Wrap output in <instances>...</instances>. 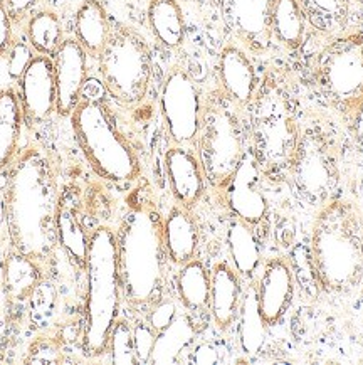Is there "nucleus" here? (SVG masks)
<instances>
[{
    "instance_id": "nucleus-31",
    "label": "nucleus",
    "mask_w": 363,
    "mask_h": 365,
    "mask_svg": "<svg viewBox=\"0 0 363 365\" xmlns=\"http://www.w3.org/2000/svg\"><path fill=\"white\" fill-rule=\"evenodd\" d=\"M27 37L32 51L39 56L54 58L64 41L58 14L53 11L36 12L27 22Z\"/></svg>"
},
{
    "instance_id": "nucleus-8",
    "label": "nucleus",
    "mask_w": 363,
    "mask_h": 365,
    "mask_svg": "<svg viewBox=\"0 0 363 365\" xmlns=\"http://www.w3.org/2000/svg\"><path fill=\"white\" fill-rule=\"evenodd\" d=\"M200 163L212 185H226L244 158V142L236 115L222 103L204 111L199 132Z\"/></svg>"
},
{
    "instance_id": "nucleus-18",
    "label": "nucleus",
    "mask_w": 363,
    "mask_h": 365,
    "mask_svg": "<svg viewBox=\"0 0 363 365\" xmlns=\"http://www.w3.org/2000/svg\"><path fill=\"white\" fill-rule=\"evenodd\" d=\"M108 12L100 0H85L74 16V32L88 54L98 56L111 36Z\"/></svg>"
},
{
    "instance_id": "nucleus-35",
    "label": "nucleus",
    "mask_w": 363,
    "mask_h": 365,
    "mask_svg": "<svg viewBox=\"0 0 363 365\" xmlns=\"http://www.w3.org/2000/svg\"><path fill=\"white\" fill-rule=\"evenodd\" d=\"M32 59H34V54H32V48L29 44H26V42H16V44H12L7 58L9 76L14 79L21 78L26 69L29 68Z\"/></svg>"
},
{
    "instance_id": "nucleus-29",
    "label": "nucleus",
    "mask_w": 363,
    "mask_h": 365,
    "mask_svg": "<svg viewBox=\"0 0 363 365\" xmlns=\"http://www.w3.org/2000/svg\"><path fill=\"white\" fill-rule=\"evenodd\" d=\"M305 19L321 34H335L347 26L348 0H298Z\"/></svg>"
},
{
    "instance_id": "nucleus-34",
    "label": "nucleus",
    "mask_w": 363,
    "mask_h": 365,
    "mask_svg": "<svg viewBox=\"0 0 363 365\" xmlns=\"http://www.w3.org/2000/svg\"><path fill=\"white\" fill-rule=\"evenodd\" d=\"M157 331L152 329L150 324H138L133 329V345L137 354L138 364H148L152 360L153 347H155Z\"/></svg>"
},
{
    "instance_id": "nucleus-25",
    "label": "nucleus",
    "mask_w": 363,
    "mask_h": 365,
    "mask_svg": "<svg viewBox=\"0 0 363 365\" xmlns=\"http://www.w3.org/2000/svg\"><path fill=\"white\" fill-rule=\"evenodd\" d=\"M227 246L236 271L251 276L258 269L261 259L259 242L248 222L234 219L227 227Z\"/></svg>"
},
{
    "instance_id": "nucleus-30",
    "label": "nucleus",
    "mask_w": 363,
    "mask_h": 365,
    "mask_svg": "<svg viewBox=\"0 0 363 365\" xmlns=\"http://www.w3.org/2000/svg\"><path fill=\"white\" fill-rule=\"evenodd\" d=\"M177 288L182 303L190 310H200L211 302V276L206 266L197 259H190L180 269Z\"/></svg>"
},
{
    "instance_id": "nucleus-32",
    "label": "nucleus",
    "mask_w": 363,
    "mask_h": 365,
    "mask_svg": "<svg viewBox=\"0 0 363 365\" xmlns=\"http://www.w3.org/2000/svg\"><path fill=\"white\" fill-rule=\"evenodd\" d=\"M263 142L264 148L271 153L273 157L286 158L288 153H295L296 140L293 135V128L286 113L283 115H269L263 123Z\"/></svg>"
},
{
    "instance_id": "nucleus-41",
    "label": "nucleus",
    "mask_w": 363,
    "mask_h": 365,
    "mask_svg": "<svg viewBox=\"0 0 363 365\" xmlns=\"http://www.w3.org/2000/svg\"><path fill=\"white\" fill-rule=\"evenodd\" d=\"M353 132H355V137L363 143V103L358 106L355 111V121H353Z\"/></svg>"
},
{
    "instance_id": "nucleus-23",
    "label": "nucleus",
    "mask_w": 363,
    "mask_h": 365,
    "mask_svg": "<svg viewBox=\"0 0 363 365\" xmlns=\"http://www.w3.org/2000/svg\"><path fill=\"white\" fill-rule=\"evenodd\" d=\"M148 22L157 39L167 48H179L184 42L185 21L177 0H150Z\"/></svg>"
},
{
    "instance_id": "nucleus-14",
    "label": "nucleus",
    "mask_w": 363,
    "mask_h": 365,
    "mask_svg": "<svg viewBox=\"0 0 363 365\" xmlns=\"http://www.w3.org/2000/svg\"><path fill=\"white\" fill-rule=\"evenodd\" d=\"M165 170L172 194L180 207H194L206 189V174L200 158L185 145H177L167 152Z\"/></svg>"
},
{
    "instance_id": "nucleus-33",
    "label": "nucleus",
    "mask_w": 363,
    "mask_h": 365,
    "mask_svg": "<svg viewBox=\"0 0 363 365\" xmlns=\"http://www.w3.org/2000/svg\"><path fill=\"white\" fill-rule=\"evenodd\" d=\"M111 360L116 365H135L138 364L133 345V330L127 322H116L110 335Z\"/></svg>"
},
{
    "instance_id": "nucleus-27",
    "label": "nucleus",
    "mask_w": 363,
    "mask_h": 365,
    "mask_svg": "<svg viewBox=\"0 0 363 365\" xmlns=\"http://www.w3.org/2000/svg\"><path fill=\"white\" fill-rule=\"evenodd\" d=\"M39 282L41 269L36 259L19 251L9 255L4 264V284L9 297L14 299L29 298Z\"/></svg>"
},
{
    "instance_id": "nucleus-15",
    "label": "nucleus",
    "mask_w": 363,
    "mask_h": 365,
    "mask_svg": "<svg viewBox=\"0 0 363 365\" xmlns=\"http://www.w3.org/2000/svg\"><path fill=\"white\" fill-rule=\"evenodd\" d=\"M293 297V273L290 264L281 257L266 263L261 276L258 299L259 308L266 324L274 325L285 315Z\"/></svg>"
},
{
    "instance_id": "nucleus-36",
    "label": "nucleus",
    "mask_w": 363,
    "mask_h": 365,
    "mask_svg": "<svg viewBox=\"0 0 363 365\" xmlns=\"http://www.w3.org/2000/svg\"><path fill=\"white\" fill-rule=\"evenodd\" d=\"M175 317H177L175 303L170 302V299H164V302L157 303V305L153 307V310L150 312V317H148V324H150L152 329L158 334V331L167 329V327L175 320Z\"/></svg>"
},
{
    "instance_id": "nucleus-1",
    "label": "nucleus",
    "mask_w": 363,
    "mask_h": 365,
    "mask_svg": "<svg viewBox=\"0 0 363 365\" xmlns=\"http://www.w3.org/2000/svg\"><path fill=\"white\" fill-rule=\"evenodd\" d=\"M59 195L51 158L37 148L21 153L11 168L6 189L9 234L16 251L44 261L58 245L56 212Z\"/></svg>"
},
{
    "instance_id": "nucleus-11",
    "label": "nucleus",
    "mask_w": 363,
    "mask_h": 365,
    "mask_svg": "<svg viewBox=\"0 0 363 365\" xmlns=\"http://www.w3.org/2000/svg\"><path fill=\"white\" fill-rule=\"evenodd\" d=\"M56 111L60 116H71L81 101L88 78V53L78 41H63L54 54Z\"/></svg>"
},
{
    "instance_id": "nucleus-40",
    "label": "nucleus",
    "mask_w": 363,
    "mask_h": 365,
    "mask_svg": "<svg viewBox=\"0 0 363 365\" xmlns=\"http://www.w3.org/2000/svg\"><path fill=\"white\" fill-rule=\"evenodd\" d=\"M4 4H6L11 17L16 19V21H21L22 17H26L34 9L37 0H4Z\"/></svg>"
},
{
    "instance_id": "nucleus-39",
    "label": "nucleus",
    "mask_w": 363,
    "mask_h": 365,
    "mask_svg": "<svg viewBox=\"0 0 363 365\" xmlns=\"http://www.w3.org/2000/svg\"><path fill=\"white\" fill-rule=\"evenodd\" d=\"M192 362L197 365H212L219 362V354L214 345L200 344L195 347L192 354Z\"/></svg>"
},
{
    "instance_id": "nucleus-17",
    "label": "nucleus",
    "mask_w": 363,
    "mask_h": 365,
    "mask_svg": "<svg viewBox=\"0 0 363 365\" xmlns=\"http://www.w3.org/2000/svg\"><path fill=\"white\" fill-rule=\"evenodd\" d=\"M219 76L222 88L232 101L246 105L256 91V71L244 51L227 46L219 58Z\"/></svg>"
},
{
    "instance_id": "nucleus-16",
    "label": "nucleus",
    "mask_w": 363,
    "mask_h": 365,
    "mask_svg": "<svg viewBox=\"0 0 363 365\" xmlns=\"http://www.w3.org/2000/svg\"><path fill=\"white\" fill-rule=\"evenodd\" d=\"M273 0H227V14L237 34L253 49L266 48L271 36Z\"/></svg>"
},
{
    "instance_id": "nucleus-38",
    "label": "nucleus",
    "mask_w": 363,
    "mask_h": 365,
    "mask_svg": "<svg viewBox=\"0 0 363 365\" xmlns=\"http://www.w3.org/2000/svg\"><path fill=\"white\" fill-rule=\"evenodd\" d=\"M12 48V17L6 4L0 2V58Z\"/></svg>"
},
{
    "instance_id": "nucleus-22",
    "label": "nucleus",
    "mask_w": 363,
    "mask_h": 365,
    "mask_svg": "<svg viewBox=\"0 0 363 365\" xmlns=\"http://www.w3.org/2000/svg\"><path fill=\"white\" fill-rule=\"evenodd\" d=\"M21 100L14 90H0V170L17 158L22 133Z\"/></svg>"
},
{
    "instance_id": "nucleus-28",
    "label": "nucleus",
    "mask_w": 363,
    "mask_h": 365,
    "mask_svg": "<svg viewBox=\"0 0 363 365\" xmlns=\"http://www.w3.org/2000/svg\"><path fill=\"white\" fill-rule=\"evenodd\" d=\"M273 34L288 48H298L305 36V14L298 0H273L269 16Z\"/></svg>"
},
{
    "instance_id": "nucleus-26",
    "label": "nucleus",
    "mask_w": 363,
    "mask_h": 365,
    "mask_svg": "<svg viewBox=\"0 0 363 365\" xmlns=\"http://www.w3.org/2000/svg\"><path fill=\"white\" fill-rule=\"evenodd\" d=\"M266 340V320L259 308L258 289L251 287L246 292L241 303L239 320V341L244 354L256 355L263 349Z\"/></svg>"
},
{
    "instance_id": "nucleus-12",
    "label": "nucleus",
    "mask_w": 363,
    "mask_h": 365,
    "mask_svg": "<svg viewBox=\"0 0 363 365\" xmlns=\"http://www.w3.org/2000/svg\"><path fill=\"white\" fill-rule=\"evenodd\" d=\"M19 100L24 115L34 123L48 120L56 111L54 63L48 56H34L19 78Z\"/></svg>"
},
{
    "instance_id": "nucleus-4",
    "label": "nucleus",
    "mask_w": 363,
    "mask_h": 365,
    "mask_svg": "<svg viewBox=\"0 0 363 365\" xmlns=\"http://www.w3.org/2000/svg\"><path fill=\"white\" fill-rule=\"evenodd\" d=\"M88 292L85 352L98 357L108 347L121 303V274L116 236L110 227H98L90 237L86 257Z\"/></svg>"
},
{
    "instance_id": "nucleus-19",
    "label": "nucleus",
    "mask_w": 363,
    "mask_h": 365,
    "mask_svg": "<svg viewBox=\"0 0 363 365\" xmlns=\"http://www.w3.org/2000/svg\"><path fill=\"white\" fill-rule=\"evenodd\" d=\"M241 298V284L236 271L229 264L214 266L211 276V310L216 324L227 329L237 315Z\"/></svg>"
},
{
    "instance_id": "nucleus-24",
    "label": "nucleus",
    "mask_w": 363,
    "mask_h": 365,
    "mask_svg": "<svg viewBox=\"0 0 363 365\" xmlns=\"http://www.w3.org/2000/svg\"><path fill=\"white\" fill-rule=\"evenodd\" d=\"M195 339V329L187 317H175L172 324L157 334L152 364L170 365L179 362V357Z\"/></svg>"
},
{
    "instance_id": "nucleus-37",
    "label": "nucleus",
    "mask_w": 363,
    "mask_h": 365,
    "mask_svg": "<svg viewBox=\"0 0 363 365\" xmlns=\"http://www.w3.org/2000/svg\"><path fill=\"white\" fill-rule=\"evenodd\" d=\"M58 360L59 352L53 341H36L27 357L29 364H54Z\"/></svg>"
},
{
    "instance_id": "nucleus-10",
    "label": "nucleus",
    "mask_w": 363,
    "mask_h": 365,
    "mask_svg": "<svg viewBox=\"0 0 363 365\" xmlns=\"http://www.w3.org/2000/svg\"><path fill=\"white\" fill-rule=\"evenodd\" d=\"M293 179L302 197L311 202L330 199L337 184V167L323 138L306 133L295 148Z\"/></svg>"
},
{
    "instance_id": "nucleus-20",
    "label": "nucleus",
    "mask_w": 363,
    "mask_h": 365,
    "mask_svg": "<svg viewBox=\"0 0 363 365\" xmlns=\"http://www.w3.org/2000/svg\"><path fill=\"white\" fill-rule=\"evenodd\" d=\"M165 250L177 264L194 259L199 245V231L187 209L174 207L164 222Z\"/></svg>"
},
{
    "instance_id": "nucleus-2",
    "label": "nucleus",
    "mask_w": 363,
    "mask_h": 365,
    "mask_svg": "<svg viewBox=\"0 0 363 365\" xmlns=\"http://www.w3.org/2000/svg\"><path fill=\"white\" fill-rule=\"evenodd\" d=\"M118 264L125 298L133 305L152 303L164 284V221L155 209L138 205L120 224Z\"/></svg>"
},
{
    "instance_id": "nucleus-6",
    "label": "nucleus",
    "mask_w": 363,
    "mask_h": 365,
    "mask_svg": "<svg viewBox=\"0 0 363 365\" xmlns=\"http://www.w3.org/2000/svg\"><path fill=\"white\" fill-rule=\"evenodd\" d=\"M98 68L110 95L123 105L145 100L152 78V56L145 39L130 27L111 31L98 54Z\"/></svg>"
},
{
    "instance_id": "nucleus-21",
    "label": "nucleus",
    "mask_w": 363,
    "mask_h": 365,
    "mask_svg": "<svg viewBox=\"0 0 363 365\" xmlns=\"http://www.w3.org/2000/svg\"><path fill=\"white\" fill-rule=\"evenodd\" d=\"M56 234H58V241L60 242V246L71 255L73 259L81 268H86L90 237L86 236L85 227H83L76 200L74 199H59L58 212H56Z\"/></svg>"
},
{
    "instance_id": "nucleus-7",
    "label": "nucleus",
    "mask_w": 363,
    "mask_h": 365,
    "mask_svg": "<svg viewBox=\"0 0 363 365\" xmlns=\"http://www.w3.org/2000/svg\"><path fill=\"white\" fill-rule=\"evenodd\" d=\"M318 81L337 108L358 110L363 103V34L338 37L321 51Z\"/></svg>"
},
{
    "instance_id": "nucleus-3",
    "label": "nucleus",
    "mask_w": 363,
    "mask_h": 365,
    "mask_svg": "<svg viewBox=\"0 0 363 365\" xmlns=\"http://www.w3.org/2000/svg\"><path fill=\"white\" fill-rule=\"evenodd\" d=\"M311 256L320 283L332 292L357 287L363 276V232L355 209L332 202L318 214Z\"/></svg>"
},
{
    "instance_id": "nucleus-5",
    "label": "nucleus",
    "mask_w": 363,
    "mask_h": 365,
    "mask_svg": "<svg viewBox=\"0 0 363 365\" xmlns=\"http://www.w3.org/2000/svg\"><path fill=\"white\" fill-rule=\"evenodd\" d=\"M73 130L95 172L106 180L127 184L138 179L140 162L133 148L116 130L103 103L79 101L71 115Z\"/></svg>"
},
{
    "instance_id": "nucleus-13",
    "label": "nucleus",
    "mask_w": 363,
    "mask_h": 365,
    "mask_svg": "<svg viewBox=\"0 0 363 365\" xmlns=\"http://www.w3.org/2000/svg\"><path fill=\"white\" fill-rule=\"evenodd\" d=\"M226 185L227 204L237 219L256 226L266 217L268 200L259 190V170L253 158L244 155Z\"/></svg>"
},
{
    "instance_id": "nucleus-9",
    "label": "nucleus",
    "mask_w": 363,
    "mask_h": 365,
    "mask_svg": "<svg viewBox=\"0 0 363 365\" xmlns=\"http://www.w3.org/2000/svg\"><path fill=\"white\" fill-rule=\"evenodd\" d=\"M160 111L167 132L177 145L197 140L204 111L197 84L187 71L175 68L167 76L160 95Z\"/></svg>"
}]
</instances>
